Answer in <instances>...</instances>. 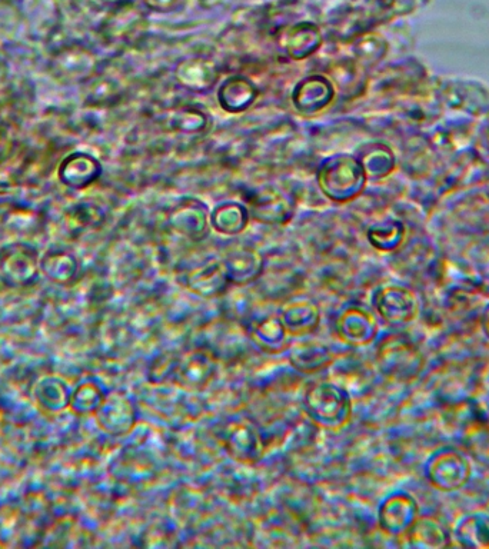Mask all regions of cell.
Here are the masks:
<instances>
[{"label": "cell", "mask_w": 489, "mask_h": 549, "mask_svg": "<svg viewBox=\"0 0 489 549\" xmlns=\"http://www.w3.org/2000/svg\"><path fill=\"white\" fill-rule=\"evenodd\" d=\"M302 408L316 427L341 431L352 418V399L347 389L332 382H318L306 389Z\"/></svg>", "instance_id": "6da1fadb"}, {"label": "cell", "mask_w": 489, "mask_h": 549, "mask_svg": "<svg viewBox=\"0 0 489 549\" xmlns=\"http://www.w3.org/2000/svg\"><path fill=\"white\" fill-rule=\"evenodd\" d=\"M41 275V255L28 242H12L0 248V282L8 288H26Z\"/></svg>", "instance_id": "7a4b0ae2"}, {"label": "cell", "mask_w": 489, "mask_h": 549, "mask_svg": "<svg viewBox=\"0 0 489 549\" xmlns=\"http://www.w3.org/2000/svg\"><path fill=\"white\" fill-rule=\"evenodd\" d=\"M222 444L226 454L242 465H256L265 457L264 434L254 419L238 417L225 425Z\"/></svg>", "instance_id": "3957f363"}, {"label": "cell", "mask_w": 489, "mask_h": 549, "mask_svg": "<svg viewBox=\"0 0 489 549\" xmlns=\"http://www.w3.org/2000/svg\"><path fill=\"white\" fill-rule=\"evenodd\" d=\"M377 364L387 377L407 379L417 374L421 356L404 336L389 335L379 342Z\"/></svg>", "instance_id": "277c9868"}, {"label": "cell", "mask_w": 489, "mask_h": 549, "mask_svg": "<svg viewBox=\"0 0 489 549\" xmlns=\"http://www.w3.org/2000/svg\"><path fill=\"white\" fill-rule=\"evenodd\" d=\"M102 432L119 438L131 434L138 424V409L128 394L122 391L106 392L101 407L93 415Z\"/></svg>", "instance_id": "5b68a950"}, {"label": "cell", "mask_w": 489, "mask_h": 549, "mask_svg": "<svg viewBox=\"0 0 489 549\" xmlns=\"http://www.w3.org/2000/svg\"><path fill=\"white\" fill-rule=\"evenodd\" d=\"M218 371V358L209 349L199 348L186 352L176 361L172 381L185 391H204Z\"/></svg>", "instance_id": "8992f818"}, {"label": "cell", "mask_w": 489, "mask_h": 549, "mask_svg": "<svg viewBox=\"0 0 489 549\" xmlns=\"http://www.w3.org/2000/svg\"><path fill=\"white\" fill-rule=\"evenodd\" d=\"M335 331L345 345L361 348L372 344L378 335V322L367 309L349 306L338 315Z\"/></svg>", "instance_id": "52a82bcc"}, {"label": "cell", "mask_w": 489, "mask_h": 549, "mask_svg": "<svg viewBox=\"0 0 489 549\" xmlns=\"http://www.w3.org/2000/svg\"><path fill=\"white\" fill-rule=\"evenodd\" d=\"M278 315L291 338H304L315 334L322 321L321 308L308 298H296L285 302Z\"/></svg>", "instance_id": "ba28073f"}, {"label": "cell", "mask_w": 489, "mask_h": 549, "mask_svg": "<svg viewBox=\"0 0 489 549\" xmlns=\"http://www.w3.org/2000/svg\"><path fill=\"white\" fill-rule=\"evenodd\" d=\"M374 308L389 325L408 324L418 312L414 295L395 286L379 289L374 296Z\"/></svg>", "instance_id": "9c48e42d"}, {"label": "cell", "mask_w": 489, "mask_h": 549, "mask_svg": "<svg viewBox=\"0 0 489 549\" xmlns=\"http://www.w3.org/2000/svg\"><path fill=\"white\" fill-rule=\"evenodd\" d=\"M102 166L98 159L85 152H73L66 156L58 168V179L66 188L81 191L98 181Z\"/></svg>", "instance_id": "30bf717a"}, {"label": "cell", "mask_w": 489, "mask_h": 549, "mask_svg": "<svg viewBox=\"0 0 489 549\" xmlns=\"http://www.w3.org/2000/svg\"><path fill=\"white\" fill-rule=\"evenodd\" d=\"M417 512V504L409 495L402 492L391 495L379 507V527L389 535L407 534L417 519Z\"/></svg>", "instance_id": "8fae6325"}, {"label": "cell", "mask_w": 489, "mask_h": 549, "mask_svg": "<svg viewBox=\"0 0 489 549\" xmlns=\"http://www.w3.org/2000/svg\"><path fill=\"white\" fill-rule=\"evenodd\" d=\"M286 352L292 368L304 375L319 374L337 361L335 352L321 342H295Z\"/></svg>", "instance_id": "7c38bea8"}, {"label": "cell", "mask_w": 489, "mask_h": 549, "mask_svg": "<svg viewBox=\"0 0 489 549\" xmlns=\"http://www.w3.org/2000/svg\"><path fill=\"white\" fill-rule=\"evenodd\" d=\"M229 279L224 264L209 261L192 269L185 276V286L189 292L204 299H215L225 295L229 288Z\"/></svg>", "instance_id": "4fadbf2b"}, {"label": "cell", "mask_w": 489, "mask_h": 549, "mask_svg": "<svg viewBox=\"0 0 489 549\" xmlns=\"http://www.w3.org/2000/svg\"><path fill=\"white\" fill-rule=\"evenodd\" d=\"M252 344L266 355H279L288 351L291 336L279 315H269L254 322L248 329Z\"/></svg>", "instance_id": "5bb4252c"}, {"label": "cell", "mask_w": 489, "mask_h": 549, "mask_svg": "<svg viewBox=\"0 0 489 549\" xmlns=\"http://www.w3.org/2000/svg\"><path fill=\"white\" fill-rule=\"evenodd\" d=\"M224 264L229 284L246 286L255 282L264 272V258L252 248H235L225 256Z\"/></svg>", "instance_id": "9a60e30c"}, {"label": "cell", "mask_w": 489, "mask_h": 549, "mask_svg": "<svg viewBox=\"0 0 489 549\" xmlns=\"http://www.w3.org/2000/svg\"><path fill=\"white\" fill-rule=\"evenodd\" d=\"M428 471L432 484L447 491L461 487L469 477L467 461L455 452H442L432 459Z\"/></svg>", "instance_id": "2e32d148"}, {"label": "cell", "mask_w": 489, "mask_h": 549, "mask_svg": "<svg viewBox=\"0 0 489 549\" xmlns=\"http://www.w3.org/2000/svg\"><path fill=\"white\" fill-rule=\"evenodd\" d=\"M72 389L68 382L55 375H48L36 382L33 387V398L43 411L59 414L71 405Z\"/></svg>", "instance_id": "e0dca14e"}, {"label": "cell", "mask_w": 489, "mask_h": 549, "mask_svg": "<svg viewBox=\"0 0 489 549\" xmlns=\"http://www.w3.org/2000/svg\"><path fill=\"white\" fill-rule=\"evenodd\" d=\"M218 69L204 58H192L184 61L176 69V78L191 91L204 93L218 81Z\"/></svg>", "instance_id": "ac0fdd59"}, {"label": "cell", "mask_w": 489, "mask_h": 549, "mask_svg": "<svg viewBox=\"0 0 489 549\" xmlns=\"http://www.w3.org/2000/svg\"><path fill=\"white\" fill-rule=\"evenodd\" d=\"M171 225L176 234L191 241H202L208 235L209 218L201 205H184L175 209Z\"/></svg>", "instance_id": "d6986e66"}, {"label": "cell", "mask_w": 489, "mask_h": 549, "mask_svg": "<svg viewBox=\"0 0 489 549\" xmlns=\"http://www.w3.org/2000/svg\"><path fill=\"white\" fill-rule=\"evenodd\" d=\"M79 272V261L71 252L63 249L46 252L41 256V274L56 285H69Z\"/></svg>", "instance_id": "ffe728a7"}, {"label": "cell", "mask_w": 489, "mask_h": 549, "mask_svg": "<svg viewBox=\"0 0 489 549\" xmlns=\"http://www.w3.org/2000/svg\"><path fill=\"white\" fill-rule=\"evenodd\" d=\"M255 219L266 225H284L291 221L294 208L282 195H261L252 205Z\"/></svg>", "instance_id": "44dd1931"}, {"label": "cell", "mask_w": 489, "mask_h": 549, "mask_svg": "<svg viewBox=\"0 0 489 549\" xmlns=\"http://www.w3.org/2000/svg\"><path fill=\"white\" fill-rule=\"evenodd\" d=\"M105 397L106 391L96 379H83L82 382L76 385L75 389H72L69 409L73 414L82 415V417L95 415Z\"/></svg>", "instance_id": "7402d4cb"}, {"label": "cell", "mask_w": 489, "mask_h": 549, "mask_svg": "<svg viewBox=\"0 0 489 549\" xmlns=\"http://www.w3.org/2000/svg\"><path fill=\"white\" fill-rule=\"evenodd\" d=\"M211 224L221 234L238 235L244 232L248 225V215L241 205H221L212 214Z\"/></svg>", "instance_id": "603a6c76"}, {"label": "cell", "mask_w": 489, "mask_h": 549, "mask_svg": "<svg viewBox=\"0 0 489 549\" xmlns=\"http://www.w3.org/2000/svg\"><path fill=\"white\" fill-rule=\"evenodd\" d=\"M295 92L296 95H299V98L298 96L295 98V105L301 112H309L312 96H314L315 105L318 109L324 108L329 99L332 98L331 85L322 78L306 79Z\"/></svg>", "instance_id": "cb8c5ba5"}, {"label": "cell", "mask_w": 489, "mask_h": 549, "mask_svg": "<svg viewBox=\"0 0 489 549\" xmlns=\"http://www.w3.org/2000/svg\"><path fill=\"white\" fill-rule=\"evenodd\" d=\"M409 544L414 547H442L445 545V534L437 522L432 519H415L407 531Z\"/></svg>", "instance_id": "d4e9b609"}, {"label": "cell", "mask_w": 489, "mask_h": 549, "mask_svg": "<svg viewBox=\"0 0 489 549\" xmlns=\"http://www.w3.org/2000/svg\"><path fill=\"white\" fill-rule=\"evenodd\" d=\"M458 539L465 547H489V518L475 515L465 519L459 525Z\"/></svg>", "instance_id": "484cf974"}, {"label": "cell", "mask_w": 489, "mask_h": 549, "mask_svg": "<svg viewBox=\"0 0 489 549\" xmlns=\"http://www.w3.org/2000/svg\"><path fill=\"white\" fill-rule=\"evenodd\" d=\"M103 214L101 209L95 205H76L69 209L66 214V224L71 226L73 231H85V229L95 228L101 225Z\"/></svg>", "instance_id": "4316f807"}, {"label": "cell", "mask_w": 489, "mask_h": 549, "mask_svg": "<svg viewBox=\"0 0 489 549\" xmlns=\"http://www.w3.org/2000/svg\"><path fill=\"white\" fill-rule=\"evenodd\" d=\"M224 86L231 89L232 92H235V98L222 103L228 111H242V109H245L246 106L251 105V102L254 101L255 89L252 88L251 83L244 81V79H231V81L226 82Z\"/></svg>", "instance_id": "83f0119b"}, {"label": "cell", "mask_w": 489, "mask_h": 549, "mask_svg": "<svg viewBox=\"0 0 489 549\" xmlns=\"http://www.w3.org/2000/svg\"><path fill=\"white\" fill-rule=\"evenodd\" d=\"M176 361H178V356L175 358V356L165 355L159 358L152 365L151 372H149V382L151 384H162V382L174 378Z\"/></svg>", "instance_id": "f1b7e54d"}, {"label": "cell", "mask_w": 489, "mask_h": 549, "mask_svg": "<svg viewBox=\"0 0 489 549\" xmlns=\"http://www.w3.org/2000/svg\"><path fill=\"white\" fill-rule=\"evenodd\" d=\"M25 189L12 182H0V208H11L25 201Z\"/></svg>", "instance_id": "f546056e"}, {"label": "cell", "mask_w": 489, "mask_h": 549, "mask_svg": "<svg viewBox=\"0 0 489 549\" xmlns=\"http://www.w3.org/2000/svg\"><path fill=\"white\" fill-rule=\"evenodd\" d=\"M16 149V138L9 126L0 125V165L11 161Z\"/></svg>", "instance_id": "4dcf8cb0"}, {"label": "cell", "mask_w": 489, "mask_h": 549, "mask_svg": "<svg viewBox=\"0 0 489 549\" xmlns=\"http://www.w3.org/2000/svg\"><path fill=\"white\" fill-rule=\"evenodd\" d=\"M485 328H487V332H488V335H489V311H488V314H487V318H485Z\"/></svg>", "instance_id": "1f68e13d"}]
</instances>
